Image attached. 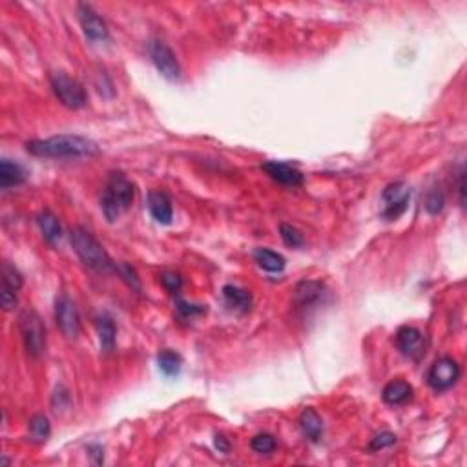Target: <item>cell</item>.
Instances as JSON below:
<instances>
[{
  "mask_svg": "<svg viewBox=\"0 0 467 467\" xmlns=\"http://www.w3.org/2000/svg\"><path fill=\"white\" fill-rule=\"evenodd\" d=\"M88 452H90V457L94 458L92 462H94L95 466H101V464H103V460H104L103 448H99V445H90Z\"/></svg>",
  "mask_w": 467,
  "mask_h": 467,
  "instance_id": "34",
  "label": "cell"
},
{
  "mask_svg": "<svg viewBox=\"0 0 467 467\" xmlns=\"http://www.w3.org/2000/svg\"><path fill=\"white\" fill-rule=\"evenodd\" d=\"M325 285L320 281H301L294 290L296 309L310 310L323 301Z\"/></svg>",
  "mask_w": 467,
  "mask_h": 467,
  "instance_id": "12",
  "label": "cell"
},
{
  "mask_svg": "<svg viewBox=\"0 0 467 467\" xmlns=\"http://www.w3.org/2000/svg\"><path fill=\"white\" fill-rule=\"evenodd\" d=\"M254 260H256V263L263 271L272 272V274L281 272L287 265L285 257L278 254V252L271 251V248H256L254 251Z\"/></svg>",
  "mask_w": 467,
  "mask_h": 467,
  "instance_id": "21",
  "label": "cell"
},
{
  "mask_svg": "<svg viewBox=\"0 0 467 467\" xmlns=\"http://www.w3.org/2000/svg\"><path fill=\"white\" fill-rule=\"evenodd\" d=\"M69 239H71L75 254L88 269L95 272L115 271V263L108 256V252L104 251V246L95 239L92 232L83 228V226H75L69 234Z\"/></svg>",
  "mask_w": 467,
  "mask_h": 467,
  "instance_id": "2",
  "label": "cell"
},
{
  "mask_svg": "<svg viewBox=\"0 0 467 467\" xmlns=\"http://www.w3.org/2000/svg\"><path fill=\"white\" fill-rule=\"evenodd\" d=\"M393 443H396V436H394L393 433H387V431H385V433L376 434V436L371 440L369 449L371 451H382V449L391 448Z\"/></svg>",
  "mask_w": 467,
  "mask_h": 467,
  "instance_id": "29",
  "label": "cell"
},
{
  "mask_svg": "<svg viewBox=\"0 0 467 467\" xmlns=\"http://www.w3.org/2000/svg\"><path fill=\"white\" fill-rule=\"evenodd\" d=\"M51 90L55 97L59 99L60 104L69 110H80L86 106V92L79 80L71 79L66 74H53L49 77Z\"/></svg>",
  "mask_w": 467,
  "mask_h": 467,
  "instance_id": "5",
  "label": "cell"
},
{
  "mask_svg": "<svg viewBox=\"0 0 467 467\" xmlns=\"http://www.w3.org/2000/svg\"><path fill=\"white\" fill-rule=\"evenodd\" d=\"M37 225H39L40 232H42V237H44L49 245H55L60 239V236H62L59 217L51 214L49 210L40 212L39 216H37Z\"/></svg>",
  "mask_w": 467,
  "mask_h": 467,
  "instance_id": "18",
  "label": "cell"
},
{
  "mask_svg": "<svg viewBox=\"0 0 467 467\" xmlns=\"http://www.w3.org/2000/svg\"><path fill=\"white\" fill-rule=\"evenodd\" d=\"M443 205H445V197H443V192L438 187L431 188L425 197V210H427L429 216H438L440 212H442Z\"/></svg>",
  "mask_w": 467,
  "mask_h": 467,
  "instance_id": "27",
  "label": "cell"
},
{
  "mask_svg": "<svg viewBox=\"0 0 467 467\" xmlns=\"http://www.w3.org/2000/svg\"><path fill=\"white\" fill-rule=\"evenodd\" d=\"M148 53L152 59L153 66L158 68L159 74L168 80H179L181 79V66H179L176 55L168 48L162 40H153L148 46Z\"/></svg>",
  "mask_w": 467,
  "mask_h": 467,
  "instance_id": "9",
  "label": "cell"
},
{
  "mask_svg": "<svg viewBox=\"0 0 467 467\" xmlns=\"http://www.w3.org/2000/svg\"><path fill=\"white\" fill-rule=\"evenodd\" d=\"M79 22L88 40H92V42H104V40H108V26H106V22L90 6H79Z\"/></svg>",
  "mask_w": 467,
  "mask_h": 467,
  "instance_id": "11",
  "label": "cell"
},
{
  "mask_svg": "<svg viewBox=\"0 0 467 467\" xmlns=\"http://www.w3.org/2000/svg\"><path fill=\"white\" fill-rule=\"evenodd\" d=\"M159 278H161V285L164 287L170 294L179 292V289H181V285H182L181 275L176 274V272H162Z\"/></svg>",
  "mask_w": 467,
  "mask_h": 467,
  "instance_id": "28",
  "label": "cell"
},
{
  "mask_svg": "<svg viewBox=\"0 0 467 467\" xmlns=\"http://www.w3.org/2000/svg\"><path fill=\"white\" fill-rule=\"evenodd\" d=\"M261 168H263L274 181H278L280 185H285V187H301L303 181H305L303 173H301L298 168L287 164V162L269 161Z\"/></svg>",
  "mask_w": 467,
  "mask_h": 467,
  "instance_id": "13",
  "label": "cell"
},
{
  "mask_svg": "<svg viewBox=\"0 0 467 467\" xmlns=\"http://www.w3.org/2000/svg\"><path fill=\"white\" fill-rule=\"evenodd\" d=\"M460 374H462V369H460L457 359L443 356V358H438L429 367L427 384L436 393H443V391L451 389L452 385H457V382L460 380Z\"/></svg>",
  "mask_w": 467,
  "mask_h": 467,
  "instance_id": "6",
  "label": "cell"
},
{
  "mask_svg": "<svg viewBox=\"0 0 467 467\" xmlns=\"http://www.w3.org/2000/svg\"><path fill=\"white\" fill-rule=\"evenodd\" d=\"M275 438L269 433H261L256 434V436L251 440V448L252 451L257 452V455H271L272 451L275 449Z\"/></svg>",
  "mask_w": 467,
  "mask_h": 467,
  "instance_id": "26",
  "label": "cell"
},
{
  "mask_svg": "<svg viewBox=\"0 0 467 467\" xmlns=\"http://www.w3.org/2000/svg\"><path fill=\"white\" fill-rule=\"evenodd\" d=\"M115 271L119 272V274H121V278H123L124 281H126V283H128L130 287H132L133 290H141V285H139V278H137V274H135V271H133L132 266L130 265H126V263H121V265H115Z\"/></svg>",
  "mask_w": 467,
  "mask_h": 467,
  "instance_id": "30",
  "label": "cell"
},
{
  "mask_svg": "<svg viewBox=\"0 0 467 467\" xmlns=\"http://www.w3.org/2000/svg\"><path fill=\"white\" fill-rule=\"evenodd\" d=\"M396 347L403 356H407L411 359H420L425 355L427 349V339L422 330L411 325H403L396 332Z\"/></svg>",
  "mask_w": 467,
  "mask_h": 467,
  "instance_id": "10",
  "label": "cell"
},
{
  "mask_svg": "<svg viewBox=\"0 0 467 467\" xmlns=\"http://www.w3.org/2000/svg\"><path fill=\"white\" fill-rule=\"evenodd\" d=\"M49 433H51V427H49V420L44 414H35L28 422V436L31 442L44 443L49 438Z\"/></svg>",
  "mask_w": 467,
  "mask_h": 467,
  "instance_id": "22",
  "label": "cell"
},
{
  "mask_svg": "<svg viewBox=\"0 0 467 467\" xmlns=\"http://www.w3.org/2000/svg\"><path fill=\"white\" fill-rule=\"evenodd\" d=\"M411 199V188L405 182H391L382 192V217L387 221H396L407 210Z\"/></svg>",
  "mask_w": 467,
  "mask_h": 467,
  "instance_id": "7",
  "label": "cell"
},
{
  "mask_svg": "<svg viewBox=\"0 0 467 467\" xmlns=\"http://www.w3.org/2000/svg\"><path fill=\"white\" fill-rule=\"evenodd\" d=\"M133 196H135L133 182L124 173H110L106 188H104L103 197H101V210H103L104 217L110 223L115 221L123 212L128 210L133 201Z\"/></svg>",
  "mask_w": 467,
  "mask_h": 467,
  "instance_id": "3",
  "label": "cell"
},
{
  "mask_svg": "<svg viewBox=\"0 0 467 467\" xmlns=\"http://www.w3.org/2000/svg\"><path fill=\"white\" fill-rule=\"evenodd\" d=\"M216 448L219 449V452H228V451H230V443H228V440H226L223 434H217V436H216Z\"/></svg>",
  "mask_w": 467,
  "mask_h": 467,
  "instance_id": "35",
  "label": "cell"
},
{
  "mask_svg": "<svg viewBox=\"0 0 467 467\" xmlns=\"http://www.w3.org/2000/svg\"><path fill=\"white\" fill-rule=\"evenodd\" d=\"M223 298H225L226 305L234 310H239V312H246L252 307L251 292L245 289H239V287L225 285L223 287Z\"/></svg>",
  "mask_w": 467,
  "mask_h": 467,
  "instance_id": "19",
  "label": "cell"
},
{
  "mask_svg": "<svg viewBox=\"0 0 467 467\" xmlns=\"http://www.w3.org/2000/svg\"><path fill=\"white\" fill-rule=\"evenodd\" d=\"M280 236L283 239L287 246H292V248H300V246L305 245V236H303V232L298 230L296 226L292 225H280Z\"/></svg>",
  "mask_w": 467,
  "mask_h": 467,
  "instance_id": "24",
  "label": "cell"
},
{
  "mask_svg": "<svg viewBox=\"0 0 467 467\" xmlns=\"http://www.w3.org/2000/svg\"><path fill=\"white\" fill-rule=\"evenodd\" d=\"M95 327H97L101 350H103L104 355H110L115 349V336H117L115 323H113L112 318H108V316H101L97 323H95Z\"/></svg>",
  "mask_w": 467,
  "mask_h": 467,
  "instance_id": "20",
  "label": "cell"
},
{
  "mask_svg": "<svg viewBox=\"0 0 467 467\" xmlns=\"http://www.w3.org/2000/svg\"><path fill=\"white\" fill-rule=\"evenodd\" d=\"M0 303H2V309L6 310V312H10V310H13L17 307V292H13V290L6 289V287H2V294H0Z\"/></svg>",
  "mask_w": 467,
  "mask_h": 467,
  "instance_id": "32",
  "label": "cell"
},
{
  "mask_svg": "<svg viewBox=\"0 0 467 467\" xmlns=\"http://www.w3.org/2000/svg\"><path fill=\"white\" fill-rule=\"evenodd\" d=\"M68 400H69L68 391H65L62 387L57 389V393L53 394V409H55V411H59V409H65L66 402H68Z\"/></svg>",
  "mask_w": 467,
  "mask_h": 467,
  "instance_id": "33",
  "label": "cell"
},
{
  "mask_svg": "<svg viewBox=\"0 0 467 467\" xmlns=\"http://www.w3.org/2000/svg\"><path fill=\"white\" fill-rule=\"evenodd\" d=\"M26 179L24 168L20 167L19 162H13L10 159H2L0 161V188L8 190V188L19 187Z\"/></svg>",
  "mask_w": 467,
  "mask_h": 467,
  "instance_id": "17",
  "label": "cell"
},
{
  "mask_svg": "<svg viewBox=\"0 0 467 467\" xmlns=\"http://www.w3.org/2000/svg\"><path fill=\"white\" fill-rule=\"evenodd\" d=\"M55 321L66 339H77L80 334V316L75 303L68 296H60L55 301Z\"/></svg>",
  "mask_w": 467,
  "mask_h": 467,
  "instance_id": "8",
  "label": "cell"
},
{
  "mask_svg": "<svg viewBox=\"0 0 467 467\" xmlns=\"http://www.w3.org/2000/svg\"><path fill=\"white\" fill-rule=\"evenodd\" d=\"M300 427L310 442H320L323 436V418L312 407L303 409V413L300 414Z\"/></svg>",
  "mask_w": 467,
  "mask_h": 467,
  "instance_id": "16",
  "label": "cell"
},
{
  "mask_svg": "<svg viewBox=\"0 0 467 467\" xmlns=\"http://www.w3.org/2000/svg\"><path fill=\"white\" fill-rule=\"evenodd\" d=\"M22 283H24L22 275H20V272L17 271L15 266L10 265V263H4V266H2V287L13 290V292H19Z\"/></svg>",
  "mask_w": 467,
  "mask_h": 467,
  "instance_id": "25",
  "label": "cell"
},
{
  "mask_svg": "<svg viewBox=\"0 0 467 467\" xmlns=\"http://www.w3.org/2000/svg\"><path fill=\"white\" fill-rule=\"evenodd\" d=\"M382 398H384L387 405H393V407L403 405V403H407L409 400L413 398V387L407 382H403V380H393L384 387Z\"/></svg>",
  "mask_w": 467,
  "mask_h": 467,
  "instance_id": "15",
  "label": "cell"
},
{
  "mask_svg": "<svg viewBox=\"0 0 467 467\" xmlns=\"http://www.w3.org/2000/svg\"><path fill=\"white\" fill-rule=\"evenodd\" d=\"M205 307L203 305H192V303H187V301L178 300V312L185 318H194V316H199L205 312Z\"/></svg>",
  "mask_w": 467,
  "mask_h": 467,
  "instance_id": "31",
  "label": "cell"
},
{
  "mask_svg": "<svg viewBox=\"0 0 467 467\" xmlns=\"http://www.w3.org/2000/svg\"><path fill=\"white\" fill-rule=\"evenodd\" d=\"M20 334L26 353L31 358H40L46 350V327L35 310H24L20 314Z\"/></svg>",
  "mask_w": 467,
  "mask_h": 467,
  "instance_id": "4",
  "label": "cell"
},
{
  "mask_svg": "<svg viewBox=\"0 0 467 467\" xmlns=\"http://www.w3.org/2000/svg\"><path fill=\"white\" fill-rule=\"evenodd\" d=\"M148 210L152 217L161 225H170L173 217V208L170 197L161 190H152L148 194Z\"/></svg>",
  "mask_w": 467,
  "mask_h": 467,
  "instance_id": "14",
  "label": "cell"
},
{
  "mask_svg": "<svg viewBox=\"0 0 467 467\" xmlns=\"http://www.w3.org/2000/svg\"><path fill=\"white\" fill-rule=\"evenodd\" d=\"M158 365L167 376H178L179 371H181L182 359L173 350H161L158 356Z\"/></svg>",
  "mask_w": 467,
  "mask_h": 467,
  "instance_id": "23",
  "label": "cell"
},
{
  "mask_svg": "<svg viewBox=\"0 0 467 467\" xmlns=\"http://www.w3.org/2000/svg\"><path fill=\"white\" fill-rule=\"evenodd\" d=\"M26 150L35 158L46 159H83L99 155V144L84 135H53L48 139H35L26 144Z\"/></svg>",
  "mask_w": 467,
  "mask_h": 467,
  "instance_id": "1",
  "label": "cell"
}]
</instances>
